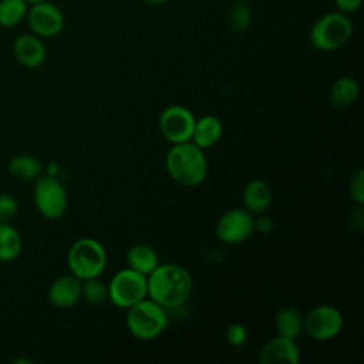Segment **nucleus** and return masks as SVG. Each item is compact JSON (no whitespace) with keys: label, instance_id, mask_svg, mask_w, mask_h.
Here are the masks:
<instances>
[{"label":"nucleus","instance_id":"7","mask_svg":"<svg viewBox=\"0 0 364 364\" xmlns=\"http://www.w3.org/2000/svg\"><path fill=\"white\" fill-rule=\"evenodd\" d=\"M37 210L47 219H60L68 205V196L64 185L53 175L40 176L33 192Z\"/></svg>","mask_w":364,"mask_h":364},{"label":"nucleus","instance_id":"30","mask_svg":"<svg viewBox=\"0 0 364 364\" xmlns=\"http://www.w3.org/2000/svg\"><path fill=\"white\" fill-rule=\"evenodd\" d=\"M142 1L148 3V4H152V6H159V4H165L169 0H142Z\"/></svg>","mask_w":364,"mask_h":364},{"label":"nucleus","instance_id":"21","mask_svg":"<svg viewBox=\"0 0 364 364\" xmlns=\"http://www.w3.org/2000/svg\"><path fill=\"white\" fill-rule=\"evenodd\" d=\"M21 250V237L18 232L7 222H0V260L10 262Z\"/></svg>","mask_w":364,"mask_h":364},{"label":"nucleus","instance_id":"16","mask_svg":"<svg viewBox=\"0 0 364 364\" xmlns=\"http://www.w3.org/2000/svg\"><path fill=\"white\" fill-rule=\"evenodd\" d=\"M222 134L223 127L220 119L212 114H206L196 118L191 141L205 151L216 145L222 138Z\"/></svg>","mask_w":364,"mask_h":364},{"label":"nucleus","instance_id":"28","mask_svg":"<svg viewBox=\"0 0 364 364\" xmlns=\"http://www.w3.org/2000/svg\"><path fill=\"white\" fill-rule=\"evenodd\" d=\"M334 6L337 11L348 16L360 9L361 0H334Z\"/></svg>","mask_w":364,"mask_h":364},{"label":"nucleus","instance_id":"13","mask_svg":"<svg viewBox=\"0 0 364 364\" xmlns=\"http://www.w3.org/2000/svg\"><path fill=\"white\" fill-rule=\"evenodd\" d=\"M81 286L82 280L74 274L60 276L48 289V300L58 309H70L81 299Z\"/></svg>","mask_w":364,"mask_h":364},{"label":"nucleus","instance_id":"11","mask_svg":"<svg viewBox=\"0 0 364 364\" xmlns=\"http://www.w3.org/2000/svg\"><path fill=\"white\" fill-rule=\"evenodd\" d=\"M26 20L31 33L40 38L54 37L64 28V14L50 0L28 4Z\"/></svg>","mask_w":364,"mask_h":364},{"label":"nucleus","instance_id":"23","mask_svg":"<svg viewBox=\"0 0 364 364\" xmlns=\"http://www.w3.org/2000/svg\"><path fill=\"white\" fill-rule=\"evenodd\" d=\"M253 20L252 7L246 0H236L228 11V24L235 33L246 31Z\"/></svg>","mask_w":364,"mask_h":364},{"label":"nucleus","instance_id":"10","mask_svg":"<svg viewBox=\"0 0 364 364\" xmlns=\"http://www.w3.org/2000/svg\"><path fill=\"white\" fill-rule=\"evenodd\" d=\"M195 115L183 105H169L159 115V129L171 144H181L192 139Z\"/></svg>","mask_w":364,"mask_h":364},{"label":"nucleus","instance_id":"17","mask_svg":"<svg viewBox=\"0 0 364 364\" xmlns=\"http://www.w3.org/2000/svg\"><path fill=\"white\" fill-rule=\"evenodd\" d=\"M125 259L128 267L145 276H148L159 264V259L155 249L146 243H135L129 246Z\"/></svg>","mask_w":364,"mask_h":364},{"label":"nucleus","instance_id":"4","mask_svg":"<svg viewBox=\"0 0 364 364\" xmlns=\"http://www.w3.org/2000/svg\"><path fill=\"white\" fill-rule=\"evenodd\" d=\"M127 328L138 340H154L161 336L168 324L166 309L149 297L127 309Z\"/></svg>","mask_w":364,"mask_h":364},{"label":"nucleus","instance_id":"27","mask_svg":"<svg viewBox=\"0 0 364 364\" xmlns=\"http://www.w3.org/2000/svg\"><path fill=\"white\" fill-rule=\"evenodd\" d=\"M17 200L9 193H0V222H9L17 213Z\"/></svg>","mask_w":364,"mask_h":364},{"label":"nucleus","instance_id":"3","mask_svg":"<svg viewBox=\"0 0 364 364\" xmlns=\"http://www.w3.org/2000/svg\"><path fill=\"white\" fill-rule=\"evenodd\" d=\"M353 36V21L347 14L328 11L320 16L311 26L309 41L318 51H334L341 48Z\"/></svg>","mask_w":364,"mask_h":364},{"label":"nucleus","instance_id":"26","mask_svg":"<svg viewBox=\"0 0 364 364\" xmlns=\"http://www.w3.org/2000/svg\"><path fill=\"white\" fill-rule=\"evenodd\" d=\"M249 337L247 328L240 323H233L226 330V340L233 347H242L246 344Z\"/></svg>","mask_w":364,"mask_h":364},{"label":"nucleus","instance_id":"14","mask_svg":"<svg viewBox=\"0 0 364 364\" xmlns=\"http://www.w3.org/2000/svg\"><path fill=\"white\" fill-rule=\"evenodd\" d=\"M13 53L16 60L27 67L37 68L46 61V47L41 38L36 34H21L13 43Z\"/></svg>","mask_w":364,"mask_h":364},{"label":"nucleus","instance_id":"1","mask_svg":"<svg viewBox=\"0 0 364 364\" xmlns=\"http://www.w3.org/2000/svg\"><path fill=\"white\" fill-rule=\"evenodd\" d=\"M148 297L166 310L182 307L191 297V273L175 263H159L148 276Z\"/></svg>","mask_w":364,"mask_h":364},{"label":"nucleus","instance_id":"12","mask_svg":"<svg viewBox=\"0 0 364 364\" xmlns=\"http://www.w3.org/2000/svg\"><path fill=\"white\" fill-rule=\"evenodd\" d=\"M257 360L260 364H299L300 348L294 338L276 336L263 344Z\"/></svg>","mask_w":364,"mask_h":364},{"label":"nucleus","instance_id":"25","mask_svg":"<svg viewBox=\"0 0 364 364\" xmlns=\"http://www.w3.org/2000/svg\"><path fill=\"white\" fill-rule=\"evenodd\" d=\"M348 193L355 205L364 203V169L360 168L348 182Z\"/></svg>","mask_w":364,"mask_h":364},{"label":"nucleus","instance_id":"5","mask_svg":"<svg viewBox=\"0 0 364 364\" xmlns=\"http://www.w3.org/2000/svg\"><path fill=\"white\" fill-rule=\"evenodd\" d=\"M67 264L71 274L80 280L100 277L107 266L105 247L97 239L81 237L71 245Z\"/></svg>","mask_w":364,"mask_h":364},{"label":"nucleus","instance_id":"2","mask_svg":"<svg viewBox=\"0 0 364 364\" xmlns=\"http://www.w3.org/2000/svg\"><path fill=\"white\" fill-rule=\"evenodd\" d=\"M168 175L183 186H199L208 175V159L205 151L192 141L172 144L165 158Z\"/></svg>","mask_w":364,"mask_h":364},{"label":"nucleus","instance_id":"6","mask_svg":"<svg viewBox=\"0 0 364 364\" xmlns=\"http://www.w3.org/2000/svg\"><path fill=\"white\" fill-rule=\"evenodd\" d=\"M109 301L118 307L127 310L132 304L148 297V280L146 276L125 267L118 270L108 283Z\"/></svg>","mask_w":364,"mask_h":364},{"label":"nucleus","instance_id":"24","mask_svg":"<svg viewBox=\"0 0 364 364\" xmlns=\"http://www.w3.org/2000/svg\"><path fill=\"white\" fill-rule=\"evenodd\" d=\"M81 297L94 307L102 306L107 301H109V294H108V284L101 282L100 277H92L82 280L81 286Z\"/></svg>","mask_w":364,"mask_h":364},{"label":"nucleus","instance_id":"29","mask_svg":"<svg viewBox=\"0 0 364 364\" xmlns=\"http://www.w3.org/2000/svg\"><path fill=\"white\" fill-rule=\"evenodd\" d=\"M274 220L270 216H259L257 219H255V230H257L259 233H270L274 230Z\"/></svg>","mask_w":364,"mask_h":364},{"label":"nucleus","instance_id":"20","mask_svg":"<svg viewBox=\"0 0 364 364\" xmlns=\"http://www.w3.org/2000/svg\"><path fill=\"white\" fill-rule=\"evenodd\" d=\"M7 168L13 176L23 179V181L36 179L40 176V173L43 171V165H41L40 159L33 155H27V154L13 156L10 159Z\"/></svg>","mask_w":364,"mask_h":364},{"label":"nucleus","instance_id":"9","mask_svg":"<svg viewBox=\"0 0 364 364\" xmlns=\"http://www.w3.org/2000/svg\"><path fill=\"white\" fill-rule=\"evenodd\" d=\"M255 232V218L245 208H232L220 215L215 233L218 239L228 245L245 242Z\"/></svg>","mask_w":364,"mask_h":364},{"label":"nucleus","instance_id":"22","mask_svg":"<svg viewBox=\"0 0 364 364\" xmlns=\"http://www.w3.org/2000/svg\"><path fill=\"white\" fill-rule=\"evenodd\" d=\"M28 3L26 0H0V26L10 28L26 18Z\"/></svg>","mask_w":364,"mask_h":364},{"label":"nucleus","instance_id":"32","mask_svg":"<svg viewBox=\"0 0 364 364\" xmlns=\"http://www.w3.org/2000/svg\"><path fill=\"white\" fill-rule=\"evenodd\" d=\"M235 1H236V0H235ZM246 1H247V0H246Z\"/></svg>","mask_w":364,"mask_h":364},{"label":"nucleus","instance_id":"8","mask_svg":"<svg viewBox=\"0 0 364 364\" xmlns=\"http://www.w3.org/2000/svg\"><path fill=\"white\" fill-rule=\"evenodd\" d=\"M343 326V313L330 304L316 306L303 316V331L316 341H327L337 337Z\"/></svg>","mask_w":364,"mask_h":364},{"label":"nucleus","instance_id":"31","mask_svg":"<svg viewBox=\"0 0 364 364\" xmlns=\"http://www.w3.org/2000/svg\"><path fill=\"white\" fill-rule=\"evenodd\" d=\"M28 4H33V3H38V1H46V0H26Z\"/></svg>","mask_w":364,"mask_h":364},{"label":"nucleus","instance_id":"19","mask_svg":"<svg viewBox=\"0 0 364 364\" xmlns=\"http://www.w3.org/2000/svg\"><path fill=\"white\" fill-rule=\"evenodd\" d=\"M360 92V85L355 78L350 75L338 77L330 88V104L336 108H347L357 100Z\"/></svg>","mask_w":364,"mask_h":364},{"label":"nucleus","instance_id":"15","mask_svg":"<svg viewBox=\"0 0 364 364\" xmlns=\"http://www.w3.org/2000/svg\"><path fill=\"white\" fill-rule=\"evenodd\" d=\"M273 192L270 185L263 179H252L246 183L242 195L243 208L252 215H262L272 203Z\"/></svg>","mask_w":364,"mask_h":364},{"label":"nucleus","instance_id":"18","mask_svg":"<svg viewBox=\"0 0 364 364\" xmlns=\"http://www.w3.org/2000/svg\"><path fill=\"white\" fill-rule=\"evenodd\" d=\"M274 327L277 336L297 338L303 333V314L293 306L280 307L274 314Z\"/></svg>","mask_w":364,"mask_h":364}]
</instances>
